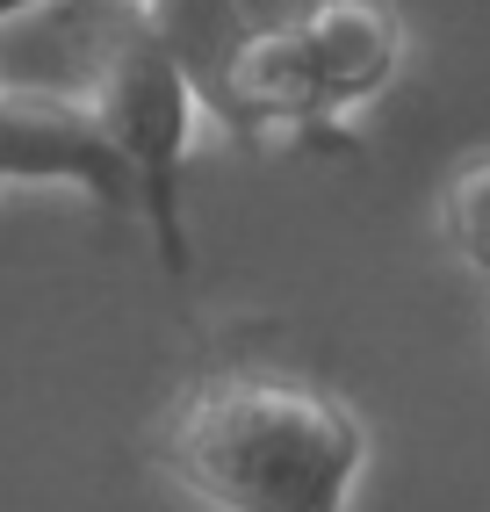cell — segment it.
<instances>
[{
    "label": "cell",
    "mask_w": 490,
    "mask_h": 512,
    "mask_svg": "<svg viewBox=\"0 0 490 512\" xmlns=\"http://www.w3.org/2000/svg\"><path fill=\"white\" fill-rule=\"evenodd\" d=\"M0 181H80L116 202L130 188V159L87 101L0 87Z\"/></svg>",
    "instance_id": "cell-2"
},
{
    "label": "cell",
    "mask_w": 490,
    "mask_h": 512,
    "mask_svg": "<svg viewBox=\"0 0 490 512\" xmlns=\"http://www.w3.org/2000/svg\"><path fill=\"white\" fill-rule=\"evenodd\" d=\"M397 58V22L368 8V0H325V15L310 22V73L325 87H375Z\"/></svg>",
    "instance_id": "cell-3"
},
{
    "label": "cell",
    "mask_w": 490,
    "mask_h": 512,
    "mask_svg": "<svg viewBox=\"0 0 490 512\" xmlns=\"http://www.w3.org/2000/svg\"><path fill=\"white\" fill-rule=\"evenodd\" d=\"M159 462L217 512H346L368 433L296 375H217L166 419Z\"/></svg>",
    "instance_id": "cell-1"
}]
</instances>
